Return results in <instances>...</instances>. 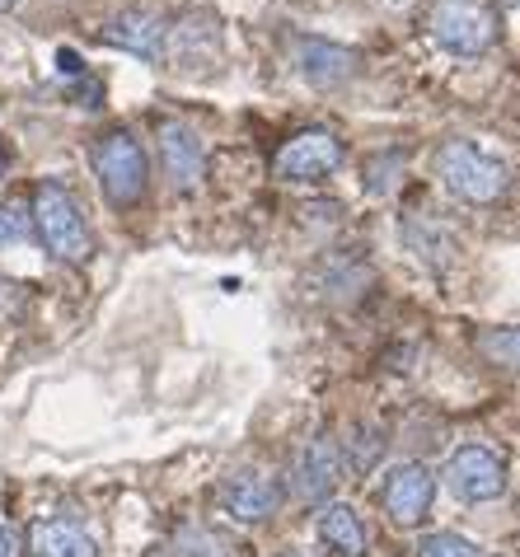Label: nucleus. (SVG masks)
I'll list each match as a JSON object with an SVG mask.
<instances>
[{"instance_id":"f257e3e1","label":"nucleus","mask_w":520,"mask_h":557,"mask_svg":"<svg viewBox=\"0 0 520 557\" xmlns=\"http://www.w3.org/2000/svg\"><path fill=\"white\" fill-rule=\"evenodd\" d=\"M34 230L42 239V249L61 262H85L95 253V239H89V225L81 215V202L61 188V183H38L34 193Z\"/></svg>"},{"instance_id":"f03ea898","label":"nucleus","mask_w":520,"mask_h":557,"mask_svg":"<svg viewBox=\"0 0 520 557\" xmlns=\"http://www.w3.org/2000/svg\"><path fill=\"white\" fill-rule=\"evenodd\" d=\"M436 178L460 197V202L487 207L507 193V164L483 154L473 141H446L436 150Z\"/></svg>"},{"instance_id":"7ed1b4c3","label":"nucleus","mask_w":520,"mask_h":557,"mask_svg":"<svg viewBox=\"0 0 520 557\" xmlns=\"http://www.w3.org/2000/svg\"><path fill=\"white\" fill-rule=\"evenodd\" d=\"M95 174H99V188L113 207H132L141 202L146 193V178H150V164H146V150L132 132H109L99 136L95 146Z\"/></svg>"},{"instance_id":"20e7f679","label":"nucleus","mask_w":520,"mask_h":557,"mask_svg":"<svg viewBox=\"0 0 520 557\" xmlns=\"http://www.w3.org/2000/svg\"><path fill=\"white\" fill-rule=\"evenodd\" d=\"M432 38L460 57H479V52L493 48L497 20L487 5H479V0H436L432 5Z\"/></svg>"},{"instance_id":"39448f33","label":"nucleus","mask_w":520,"mask_h":557,"mask_svg":"<svg viewBox=\"0 0 520 557\" xmlns=\"http://www.w3.org/2000/svg\"><path fill=\"white\" fill-rule=\"evenodd\" d=\"M446 487L455 502H469V506L497 502L502 492H507V463L493 450H483V445H465V450L450 455V463H446Z\"/></svg>"},{"instance_id":"423d86ee","label":"nucleus","mask_w":520,"mask_h":557,"mask_svg":"<svg viewBox=\"0 0 520 557\" xmlns=\"http://www.w3.org/2000/svg\"><path fill=\"white\" fill-rule=\"evenodd\" d=\"M338 160H343L338 136L324 132V127H310V132L290 136V141L277 150V174H282V178H290V183L324 178L329 169H338Z\"/></svg>"},{"instance_id":"0eeeda50","label":"nucleus","mask_w":520,"mask_h":557,"mask_svg":"<svg viewBox=\"0 0 520 557\" xmlns=\"http://www.w3.org/2000/svg\"><path fill=\"white\" fill-rule=\"evenodd\" d=\"M221 506L231 510L235 520L258 524V520L277 516L282 487H277V478H268V473H258V469H239V473H231L221 483Z\"/></svg>"},{"instance_id":"6e6552de","label":"nucleus","mask_w":520,"mask_h":557,"mask_svg":"<svg viewBox=\"0 0 520 557\" xmlns=\"http://www.w3.org/2000/svg\"><path fill=\"white\" fill-rule=\"evenodd\" d=\"M432 497H436V478L426 463H404L385 483V510L394 524H418L432 510Z\"/></svg>"},{"instance_id":"1a4fd4ad","label":"nucleus","mask_w":520,"mask_h":557,"mask_svg":"<svg viewBox=\"0 0 520 557\" xmlns=\"http://www.w3.org/2000/svg\"><path fill=\"white\" fill-rule=\"evenodd\" d=\"M160 160H164V174H170L174 188H197L207 174V150L197 141L193 127L183 122H160Z\"/></svg>"},{"instance_id":"9d476101","label":"nucleus","mask_w":520,"mask_h":557,"mask_svg":"<svg viewBox=\"0 0 520 557\" xmlns=\"http://www.w3.org/2000/svg\"><path fill=\"white\" fill-rule=\"evenodd\" d=\"M343 483V450L329 436H314L296 459V492L300 502H329Z\"/></svg>"},{"instance_id":"9b49d317","label":"nucleus","mask_w":520,"mask_h":557,"mask_svg":"<svg viewBox=\"0 0 520 557\" xmlns=\"http://www.w3.org/2000/svg\"><path fill=\"white\" fill-rule=\"evenodd\" d=\"M103 38H109L113 48H122V52H136V57L156 61L160 48H164V38H170V28H164V20L156 10H122V14H113V20L103 24Z\"/></svg>"},{"instance_id":"f8f14e48","label":"nucleus","mask_w":520,"mask_h":557,"mask_svg":"<svg viewBox=\"0 0 520 557\" xmlns=\"http://www.w3.org/2000/svg\"><path fill=\"white\" fill-rule=\"evenodd\" d=\"M296 66L300 75L310 81L314 89H333L343 85L351 66H357V57H351L347 48H338V42H324V38H300L296 42Z\"/></svg>"},{"instance_id":"ddd939ff","label":"nucleus","mask_w":520,"mask_h":557,"mask_svg":"<svg viewBox=\"0 0 520 557\" xmlns=\"http://www.w3.org/2000/svg\"><path fill=\"white\" fill-rule=\"evenodd\" d=\"M404 244H408V253L426 262V268H436V272H446L455 253H460V244H455V235L446 225H436L432 215H408L404 221Z\"/></svg>"},{"instance_id":"4468645a","label":"nucleus","mask_w":520,"mask_h":557,"mask_svg":"<svg viewBox=\"0 0 520 557\" xmlns=\"http://www.w3.org/2000/svg\"><path fill=\"white\" fill-rule=\"evenodd\" d=\"M34 553L38 557H99V544L71 520H38L34 524Z\"/></svg>"},{"instance_id":"2eb2a0df","label":"nucleus","mask_w":520,"mask_h":557,"mask_svg":"<svg viewBox=\"0 0 520 557\" xmlns=\"http://www.w3.org/2000/svg\"><path fill=\"white\" fill-rule=\"evenodd\" d=\"M319 534H324V544L343 557H366V530L357 520V510L351 506H329L324 516H319Z\"/></svg>"},{"instance_id":"dca6fc26","label":"nucleus","mask_w":520,"mask_h":557,"mask_svg":"<svg viewBox=\"0 0 520 557\" xmlns=\"http://www.w3.org/2000/svg\"><path fill=\"white\" fill-rule=\"evenodd\" d=\"M473 347H479L487 366H502L511 375H520V329H483L473 337Z\"/></svg>"},{"instance_id":"f3484780","label":"nucleus","mask_w":520,"mask_h":557,"mask_svg":"<svg viewBox=\"0 0 520 557\" xmlns=\"http://www.w3.org/2000/svg\"><path fill=\"white\" fill-rule=\"evenodd\" d=\"M174 557H225V544L211 530H202V524H188L174 544Z\"/></svg>"},{"instance_id":"a211bd4d","label":"nucleus","mask_w":520,"mask_h":557,"mask_svg":"<svg viewBox=\"0 0 520 557\" xmlns=\"http://www.w3.org/2000/svg\"><path fill=\"white\" fill-rule=\"evenodd\" d=\"M418 557H487V553L460 534H432V539H422Z\"/></svg>"},{"instance_id":"6ab92c4d","label":"nucleus","mask_w":520,"mask_h":557,"mask_svg":"<svg viewBox=\"0 0 520 557\" xmlns=\"http://www.w3.org/2000/svg\"><path fill=\"white\" fill-rule=\"evenodd\" d=\"M399 169H404V154H389V160H380L375 154V160L366 164V188L371 193H394V183H399L394 174H399Z\"/></svg>"},{"instance_id":"aec40b11","label":"nucleus","mask_w":520,"mask_h":557,"mask_svg":"<svg viewBox=\"0 0 520 557\" xmlns=\"http://www.w3.org/2000/svg\"><path fill=\"white\" fill-rule=\"evenodd\" d=\"M24 239V215L0 202V249H10V244H20Z\"/></svg>"},{"instance_id":"412c9836","label":"nucleus","mask_w":520,"mask_h":557,"mask_svg":"<svg viewBox=\"0 0 520 557\" xmlns=\"http://www.w3.org/2000/svg\"><path fill=\"white\" fill-rule=\"evenodd\" d=\"M57 66H61V75H81V71H85V66H81V57H75L71 48H61V52H57Z\"/></svg>"},{"instance_id":"4be33fe9","label":"nucleus","mask_w":520,"mask_h":557,"mask_svg":"<svg viewBox=\"0 0 520 557\" xmlns=\"http://www.w3.org/2000/svg\"><path fill=\"white\" fill-rule=\"evenodd\" d=\"M0 557H20V534L14 530H0Z\"/></svg>"},{"instance_id":"5701e85b","label":"nucleus","mask_w":520,"mask_h":557,"mask_svg":"<svg viewBox=\"0 0 520 557\" xmlns=\"http://www.w3.org/2000/svg\"><path fill=\"white\" fill-rule=\"evenodd\" d=\"M10 169V146H0V174H5Z\"/></svg>"},{"instance_id":"b1692460","label":"nucleus","mask_w":520,"mask_h":557,"mask_svg":"<svg viewBox=\"0 0 520 557\" xmlns=\"http://www.w3.org/2000/svg\"><path fill=\"white\" fill-rule=\"evenodd\" d=\"M10 5H20V0H0V10H10Z\"/></svg>"},{"instance_id":"393cba45","label":"nucleus","mask_w":520,"mask_h":557,"mask_svg":"<svg viewBox=\"0 0 520 557\" xmlns=\"http://www.w3.org/2000/svg\"><path fill=\"white\" fill-rule=\"evenodd\" d=\"M286 557H300V553H286Z\"/></svg>"}]
</instances>
